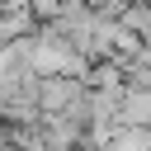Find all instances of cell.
<instances>
[{
	"mask_svg": "<svg viewBox=\"0 0 151 151\" xmlns=\"http://www.w3.org/2000/svg\"><path fill=\"white\" fill-rule=\"evenodd\" d=\"M118 19H123V24H127V28H132V33L142 38V42L151 38V5H146V0H127Z\"/></svg>",
	"mask_w": 151,
	"mask_h": 151,
	"instance_id": "obj_1",
	"label": "cell"
},
{
	"mask_svg": "<svg viewBox=\"0 0 151 151\" xmlns=\"http://www.w3.org/2000/svg\"><path fill=\"white\" fill-rule=\"evenodd\" d=\"M146 5H151V0H146Z\"/></svg>",
	"mask_w": 151,
	"mask_h": 151,
	"instance_id": "obj_2",
	"label": "cell"
}]
</instances>
